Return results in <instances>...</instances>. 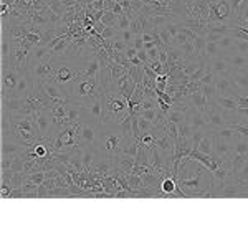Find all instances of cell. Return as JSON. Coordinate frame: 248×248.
<instances>
[{
  "label": "cell",
  "mask_w": 248,
  "mask_h": 248,
  "mask_svg": "<svg viewBox=\"0 0 248 248\" xmlns=\"http://www.w3.org/2000/svg\"><path fill=\"white\" fill-rule=\"evenodd\" d=\"M131 142H134V139H127L126 136L123 134L121 127H119V123L105 121L101 124L96 151H98L99 155L116 159L119 154H123L124 147Z\"/></svg>",
  "instance_id": "obj_1"
},
{
  "label": "cell",
  "mask_w": 248,
  "mask_h": 248,
  "mask_svg": "<svg viewBox=\"0 0 248 248\" xmlns=\"http://www.w3.org/2000/svg\"><path fill=\"white\" fill-rule=\"evenodd\" d=\"M66 91L70 94L71 101L85 106L105 93V88H103V83L99 81V77L91 78L77 73L73 81L66 86Z\"/></svg>",
  "instance_id": "obj_2"
},
{
  "label": "cell",
  "mask_w": 248,
  "mask_h": 248,
  "mask_svg": "<svg viewBox=\"0 0 248 248\" xmlns=\"http://www.w3.org/2000/svg\"><path fill=\"white\" fill-rule=\"evenodd\" d=\"M10 138L22 146L30 147L42 139L35 114H12L10 116Z\"/></svg>",
  "instance_id": "obj_3"
},
{
  "label": "cell",
  "mask_w": 248,
  "mask_h": 248,
  "mask_svg": "<svg viewBox=\"0 0 248 248\" xmlns=\"http://www.w3.org/2000/svg\"><path fill=\"white\" fill-rule=\"evenodd\" d=\"M57 60L48 58L43 62H27V70H29L30 77L33 78L35 85L45 81H53L55 71H57Z\"/></svg>",
  "instance_id": "obj_4"
},
{
  "label": "cell",
  "mask_w": 248,
  "mask_h": 248,
  "mask_svg": "<svg viewBox=\"0 0 248 248\" xmlns=\"http://www.w3.org/2000/svg\"><path fill=\"white\" fill-rule=\"evenodd\" d=\"M38 86L42 88V91L45 93V96L51 105H68V103H71V98H70V94H68L65 86H60L55 81L40 83Z\"/></svg>",
  "instance_id": "obj_5"
},
{
  "label": "cell",
  "mask_w": 248,
  "mask_h": 248,
  "mask_svg": "<svg viewBox=\"0 0 248 248\" xmlns=\"http://www.w3.org/2000/svg\"><path fill=\"white\" fill-rule=\"evenodd\" d=\"M35 119H37L42 139H50L51 136L58 131V127H57V124H55V119H53V116H51L50 109H48V106L38 109L37 113H35Z\"/></svg>",
  "instance_id": "obj_6"
},
{
  "label": "cell",
  "mask_w": 248,
  "mask_h": 248,
  "mask_svg": "<svg viewBox=\"0 0 248 248\" xmlns=\"http://www.w3.org/2000/svg\"><path fill=\"white\" fill-rule=\"evenodd\" d=\"M99 131H101V124L90 123V121H83L81 124V131H79V144L78 147H96L99 139Z\"/></svg>",
  "instance_id": "obj_7"
},
{
  "label": "cell",
  "mask_w": 248,
  "mask_h": 248,
  "mask_svg": "<svg viewBox=\"0 0 248 248\" xmlns=\"http://www.w3.org/2000/svg\"><path fill=\"white\" fill-rule=\"evenodd\" d=\"M83 113H85V121L103 124V118H105V93L94 101L88 103L83 106Z\"/></svg>",
  "instance_id": "obj_8"
},
{
  "label": "cell",
  "mask_w": 248,
  "mask_h": 248,
  "mask_svg": "<svg viewBox=\"0 0 248 248\" xmlns=\"http://www.w3.org/2000/svg\"><path fill=\"white\" fill-rule=\"evenodd\" d=\"M247 157H248V138L240 134L237 141L233 142V149H232V169H233V174Z\"/></svg>",
  "instance_id": "obj_9"
},
{
  "label": "cell",
  "mask_w": 248,
  "mask_h": 248,
  "mask_svg": "<svg viewBox=\"0 0 248 248\" xmlns=\"http://www.w3.org/2000/svg\"><path fill=\"white\" fill-rule=\"evenodd\" d=\"M22 68L9 66V68H5V70H2V98H7V96L15 90V86H17V83H18Z\"/></svg>",
  "instance_id": "obj_10"
},
{
  "label": "cell",
  "mask_w": 248,
  "mask_h": 248,
  "mask_svg": "<svg viewBox=\"0 0 248 248\" xmlns=\"http://www.w3.org/2000/svg\"><path fill=\"white\" fill-rule=\"evenodd\" d=\"M205 118H207V123H209L210 131H215L223 126H229V123H230L227 111H222V109H218L217 106H212V105L209 106V109H207Z\"/></svg>",
  "instance_id": "obj_11"
},
{
  "label": "cell",
  "mask_w": 248,
  "mask_h": 248,
  "mask_svg": "<svg viewBox=\"0 0 248 248\" xmlns=\"http://www.w3.org/2000/svg\"><path fill=\"white\" fill-rule=\"evenodd\" d=\"M186 119L190 123L192 129L194 131H210L209 129V123H207L205 113H202L201 109H197L195 106L187 105L186 108Z\"/></svg>",
  "instance_id": "obj_12"
},
{
  "label": "cell",
  "mask_w": 248,
  "mask_h": 248,
  "mask_svg": "<svg viewBox=\"0 0 248 248\" xmlns=\"http://www.w3.org/2000/svg\"><path fill=\"white\" fill-rule=\"evenodd\" d=\"M60 63H62V65L57 66L53 81L57 83V85H60V86H65L66 88L75 79V77H77L78 70H73V68H70L68 65H63V62H60Z\"/></svg>",
  "instance_id": "obj_13"
},
{
  "label": "cell",
  "mask_w": 248,
  "mask_h": 248,
  "mask_svg": "<svg viewBox=\"0 0 248 248\" xmlns=\"http://www.w3.org/2000/svg\"><path fill=\"white\" fill-rule=\"evenodd\" d=\"M27 151L25 146L15 141L14 138H3L2 139V157H17Z\"/></svg>",
  "instance_id": "obj_14"
},
{
  "label": "cell",
  "mask_w": 248,
  "mask_h": 248,
  "mask_svg": "<svg viewBox=\"0 0 248 248\" xmlns=\"http://www.w3.org/2000/svg\"><path fill=\"white\" fill-rule=\"evenodd\" d=\"M232 149H233V144L214 133V153H212L214 157H232Z\"/></svg>",
  "instance_id": "obj_15"
},
{
  "label": "cell",
  "mask_w": 248,
  "mask_h": 248,
  "mask_svg": "<svg viewBox=\"0 0 248 248\" xmlns=\"http://www.w3.org/2000/svg\"><path fill=\"white\" fill-rule=\"evenodd\" d=\"M225 60L229 62L232 70L237 71H248V55L237 53V51H230V53H222Z\"/></svg>",
  "instance_id": "obj_16"
},
{
  "label": "cell",
  "mask_w": 248,
  "mask_h": 248,
  "mask_svg": "<svg viewBox=\"0 0 248 248\" xmlns=\"http://www.w3.org/2000/svg\"><path fill=\"white\" fill-rule=\"evenodd\" d=\"M209 70L215 75V77H229L230 71H232V66L229 65V62L225 60V57L220 55V57L209 62Z\"/></svg>",
  "instance_id": "obj_17"
},
{
  "label": "cell",
  "mask_w": 248,
  "mask_h": 248,
  "mask_svg": "<svg viewBox=\"0 0 248 248\" xmlns=\"http://www.w3.org/2000/svg\"><path fill=\"white\" fill-rule=\"evenodd\" d=\"M187 105L195 106L197 109H201L202 113H207V109H209V103H207L201 86H197L195 90H192L190 93L187 94Z\"/></svg>",
  "instance_id": "obj_18"
},
{
  "label": "cell",
  "mask_w": 248,
  "mask_h": 248,
  "mask_svg": "<svg viewBox=\"0 0 248 248\" xmlns=\"http://www.w3.org/2000/svg\"><path fill=\"white\" fill-rule=\"evenodd\" d=\"M215 88H217L218 96H235V86L232 81L230 75L229 77H215Z\"/></svg>",
  "instance_id": "obj_19"
},
{
  "label": "cell",
  "mask_w": 248,
  "mask_h": 248,
  "mask_svg": "<svg viewBox=\"0 0 248 248\" xmlns=\"http://www.w3.org/2000/svg\"><path fill=\"white\" fill-rule=\"evenodd\" d=\"M230 78L233 81V86L237 90V93L248 94V71H230Z\"/></svg>",
  "instance_id": "obj_20"
},
{
  "label": "cell",
  "mask_w": 248,
  "mask_h": 248,
  "mask_svg": "<svg viewBox=\"0 0 248 248\" xmlns=\"http://www.w3.org/2000/svg\"><path fill=\"white\" fill-rule=\"evenodd\" d=\"M51 58V50L46 45H35L30 48L29 60L27 62H43V60Z\"/></svg>",
  "instance_id": "obj_21"
},
{
  "label": "cell",
  "mask_w": 248,
  "mask_h": 248,
  "mask_svg": "<svg viewBox=\"0 0 248 248\" xmlns=\"http://www.w3.org/2000/svg\"><path fill=\"white\" fill-rule=\"evenodd\" d=\"M212 106H217L218 109L227 111V113H233V111H237V108H238L233 96H217L215 101L212 103Z\"/></svg>",
  "instance_id": "obj_22"
},
{
  "label": "cell",
  "mask_w": 248,
  "mask_h": 248,
  "mask_svg": "<svg viewBox=\"0 0 248 248\" xmlns=\"http://www.w3.org/2000/svg\"><path fill=\"white\" fill-rule=\"evenodd\" d=\"M222 55V50H220L218 43L217 42H210V40H207L205 43V50H203V58L207 60V62H210V60L217 58Z\"/></svg>",
  "instance_id": "obj_23"
},
{
  "label": "cell",
  "mask_w": 248,
  "mask_h": 248,
  "mask_svg": "<svg viewBox=\"0 0 248 248\" xmlns=\"http://www.w3.org/2000/svg\"><path fill=\"white\" fill-rule=\"evenodd\" d=\"M201 90H202V93H203V96H205L207 103H209V106H210L212 103L215 101V98L218 96L217 94V88H215V81L214 83H209V85H202Z\"/></svg>",
  "instance_id": "obj_24"
},
{
  "label": "cell",
  "mask_w": 248,
  "mask_h": 248,
  "mask_svg": "<svg viewBox=\"0 0 248 248\" xmlns=\"http://www.w3.org/2000/svg\"><path fill=\"white\" fill-rule=\"evenodd\" d=\"M217 43H218L220 50H222V53H230L232 48H233V43H235V37H232L230 33L222 35V38H220Z\"/></svg>",
  "instance_id": "obj_25"
},
{
  "label": "cell",
  "mask_w": 248,
  "mask_h": 248,
  "mask_svg": "<svg viewBox=\"0 0 248 248\" xmlns=\"http://www.w3.org/2000/svg\"><path fill=\"white\" fill-rule=\"evenodd\" d=\"M233 175H235V179H237L238 182H248V157L242 162V166L235 170Z\"/></svg>",
  "instance_id": "obj_26"
},
{
  "label": "cell",
  "mask_w": 248,
  "mask_h": 248,
  "mask_svg": "<svg viewBox=\"0 0 248 248\" xmlns=\"http://www.w3.org/2000/svg\"><path fill=\"white\" fill-rule=\"evenodd\" d=\"M192 133H194V129H192L190 123L187 121V119H184V121L179 124V138H184V139H189L192 138Z\"/></svg>",
  "instance_id": "obj_27"
},
{
  "label": "cell",
  "mask_w": 248,
  "mask_h": 248,
  "mask_svg": "<svg viewBox=\"0 0 248 248\" xmlns=\"http://www.w3.org/2000/svg\"><path fill=\"white\" fill-rule=\"evenodd\" d=\"M230 35L238 40H247L248 42V27H232Z\"/></svg>",
  "instance_id": "obj_28"
},
{
  "label": "cell",
  "mask_w": 248,
  "mask_h": 248,
  "mask_svg": "<svg viewBox=\"0 0 248 248\" xmlns=\"http://www.w3.org/2000/svg\"><path fill=\"white\" fill-rule=\"evenodd\" d=\"M232 51H237V53H242V55H248V42L247 40L235 38V43H233Z\"/></svg>",
  "instance_id": "obj_29"
},
{
  "label": "cell",
  "mask_w": 248,
  "mask_h": 248,
  "mask_svg": "<svg viewBox=\"0 0 248 248\" xmlns=\"http://www.w3.org/2000/svg\"><path fill=\"white\" fill-rule=\"evenodd\" d=\"M229 126L232 127V129H235L238 134L245 136V138H248V123L245 121H238V123H229Z\"/></svg>",
  "instance_id": "obj_30"
},
{
  "label": "cell",
  "mask_w": 248,
  "mask_h": 248,
  "mask_svg": "<svg viewBox=\"0 0 248 248\" xmlns=\"http://www.w3.org/2000/svg\"><path fill=\"white\" fill-rule=\"evenodd\" d=\"M134 37H136V35L131 30H119V40L126 43V45H133Z\"/></svg>",
  "instance_id": "obj_31"
},
{
  "label": "cell",
  "mask_w": 248,
  "mask_h": 248,
  "mask_svg": "<svg viewBox=\"0 0 248 248\" xmlns=\"http://www.w3.org/2000/svg\"><path fill=\"white\" fill-rule=\"evenodd\" d=\"M157 113H159L157 108H153V109H142L141 113H139V116H142L144 119H147V121H151V123H155Z\"/></svg>",
  "instance_id": "obj_32"
},
{
  "label": "cell",
  "mask_w": 248,
  "mask_h": 248,
  "mask_svg": "<svg viewBox=\"0 0 248 248\" xmlns=\"http://www.w3.org/2000/svg\"><path fill=\"white\" fill-rule=\"evenodd\" d=\"M205 133L207 131H194V133H192V138H190V144H192V147H194V149H197L199 147V144H201V141H202V138L203 136H205Z\"/></svg>",
  "instance_id": "obj_33"
},
{
  "label": "cell",
  "mask_w": 248,
  "mask_h": 248,
  "mask_svg": "<svg viewBox=\"0 0 248 248\" xmlns=\"http://www.w3.org/2000/svg\"><path fill=\"white\" fill-rule=\"evenodd\" d=\"M131 27V17H127L126 14L121 15V17H118V27L116 29L118 30H129Z\"/></svg>",
  "instance_id": "obj_34"
},
{
  "label": "cell",
  "mask_w": 248,
  "mask_h": 248,
  "mask_svg": "<svg viewBox=\"0 0 248 248\" xmlns=\"http://www.w3.org/2000/svg\"><path fill=\"white\" fill-rule=\"evenodd\" d=\"M215 81V75L212 73L210 70H207L205 73H203V77L199 79V85H209V83H214Z\"/></svg>",
  "instance_id": "obj_35"
},
{
  "label": "cell",
  "mask_w": 248,
  "mask_h": 248,
  "mask_svg": "<svg viewBox=\"0 0 248 248\" xmlns=\"http://www.w3.org/2000/svg\"><path fill=\"white\" fill-rule=\"evenodd\" d=\"M235 101H237L238 108H248V94H242V93H237L233 96Z\"/></svg>",
  "instance_id": "obj_36"
},
{
  "label": "cell",
  "mask_w": 248,
  "mask_h": 248,
  "mask_svg": "<svg viewBox=\"0 0 248 248\" xmlns=\"http://www.w3.org/2000/svg\"><path fill=\"white\" fill-rule=\"evenodd\" d=\"M147 51V57H149V62H154V60H159V51H161V46H154Z\"/></svg>",
  "instance_id": "obj_37"
},
{
  "label": "cell",
  "mask_w": 248,
  "mask_h": 248,
  "mask_svg": "<svg viewBox=\"0 0 248 248\" xmlns=\"http://www.w3.org/2000/svg\"><path fill=\"white\" fill-rule=\"evenodd\" d=\"M133 46L136 50H144V40H142V35H136L134 37V42H133Z\"/></svg>",
  "instance_id": "obj_38"
},
{
  "label": "cell",
  "mask_w": 248,
  "mask_h": 248,
  "mask_svg": "<svg viewBox=\"0 0 248 248\" xmlns=\"http://www.w3.org/2000/svg\"><path fill=\"white\" fill-rule=\"evenodd\" d=\"M138 58L141 60L144 65H147V63H149V57H147V51L146 50H139L138 51Z\"/></svg>",
  "instance_id": "obj_39"
}]
</instances>
